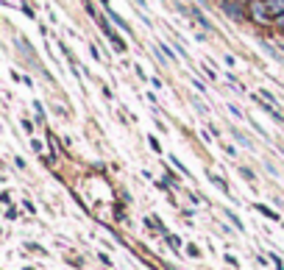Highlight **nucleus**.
<instances>
[{
    "label": "nucleus",
    "mask_w": 284,
    "mask_h": 270,
    "mask_svg": "<svg viewBox=\"0 0 284 270\" xmlns=\"http://www.w3.org/2000/svg\"><path fill=\"white\" fill-rule=\"evenodd\" d=\"M98 25L103 28V34L109 36V42L114 45V50H120V53L126 50V42H123V39H120V36H117V34H114L112 28H109V23H106V20H98Z\"/></svg>",
    "instance_id": "obj_2"
},
{
    "label": "nucleus",
    "mask_w": 284,
    "mask_h": 270,
    "mask_svg": "<svg viewBox=\"0 0 284 270\" xmlns=\"http://www.w3.org/2000/svg\"><path fill=\"white\" fill-rule=\"evenodd\" d=\"M220 9H223L229 17H234V20H242V17H245V11H242L240 6L234 3V0H220Z\"/></svg>",
    "instance_id": "obj_3"
},
{
    "label": "nucleus",
    "mask_w": 284,
    "mask_h": 270,
    "mask_svg": "<svg viewBox=\"0 0 284 270\" xmlns=\"http://www.w3.org/2000/svg\"><path fill=\"white\" fill-rule=\"evenodd\" d=\"M276 25H279V28L284 31V14H282V17H276Z\"/></svg>",
    "instance_id": "obj_8"
},
{
    "label": "nucleus",
    "mask_w": 284,
    "mask_h": 270,
    "mask_svg": "<svg viewBox=\"0 0 284 270\" xmlns=\"http://www.w3.org/2000/svg\"><path fill=\"white\" fill-rule=\"evenodd\" d=\"M257 209L262 212V215H267V218H270V220H279V218H276V212H270V209H267V206H257Z\"/></svg>",
    "instance_id": "obj_6"
},
{
    "label": "nucleus",
    "mask_w": 284,
    "mask_h": 270,
    "mask_svg": "<svg viewBox=\"0 0 284 270\" xmlns=\"http://www.w3.org/2000/svg\"><path fill=\"white\" fill-rule=\"evenodd\" d=\"M106 9H109V17H112V23H114V25H120L123 31L129 34V31H131V25H126V20H123L120 14H117V11H112V6H106Z\"/></svg>",
    "instance_id": "obj_5"
},
{
    "label": "nucleus",
    "mask_w": 284,
    "mask_h": 270,
    "mask_svg": "<svg viewBox=\"0 0 284 270\" xmlns=\"http://www.w3.org/2000/svg\"><path fill=\"white\" fill-rule=\"evenodd\" d=\"M251 17L259 20V23H267V20H270V11H267L265 0H254V3H251Z\"/></svg>",
    "instance_id": "obj_1"
},
{
    "label": "nucleus",
    "mask_w": 284,
    "mask_h": 270,
    "mask_svg": "<svg viewBox=\"0 0 284 270\" xmlns=\"http://www.w3.org/2000/svg\"><path fill=\"white\" fill-rule=\"evenodd\" d=\"M267 3V11H270V17H282L284 14V0H265Z\"/></svg>",
    "instance_id": "obj_4"
},
{
    "label": "nucleus",
    "mask_w": 284,
    "mask_h": 270,
    "mask_svg": "<svg viewBox=\"0 0 284 270\" xmlns=\"http://www.w3.org/2000/svg\"><path fill=\"white\" fill-rule=\"evenodd\" d=\"M209 178H212V181H215V187H220V190L226 192V181H223V178H217V175H209Z\"/></svg>",
    "instance_id": "obj_7"
}]
</instances>
